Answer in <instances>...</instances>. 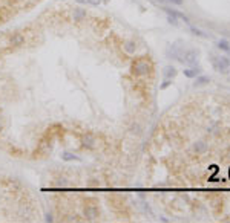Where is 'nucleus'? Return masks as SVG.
Returning <instances> with one entry per match:
<instances>
[{"mask_svg": "<svg viewBox=\"0 0 230 223\" xmlns=\"http://www.w3.org/2000/svg\"><path fill=\"white\" fill-rule=\"evenodd\" d=\"M150 70H152V66L149 64L146 60H137V61H133V64H132V72L135 75H147Z\"/></svg>", "mask_w": 230, "mask_h": 223, "instance_id": "1", "label": "nucleus"}, {"mask_svg": "<svg viewBox=\"0 0 230 223\" xmlns=\"http://www.w3.org/2000/svg\"><path fill=\"white\" fill-rule=\"evenodd\" d=\"M212 64L216 72L226 73V70L230 67V60L227 57H212Z\"/></svg>", "mask_w": 230, "mask_h": 223, "instance_id": "2", "label": "nucleus"}, {"mask_svg": "<svg viewBox=\"0 0 230 223\" xmlns=\"http://www.w3.org/2000/svg\"><path fill=\"white\" fill-rule=\"evenodd\" d=\"M198 51L195 49H189L186 52H182V58H181V63H186L189 66H197L198 64Z\"/></svg>", "mask_w": 230, "mask_h": 223, "instance_id": "3", "label": "nucleus"}, {"mask_svg": "<svg viewBox=\"0 0 230 223\" xmlns=\"http://www.w3.org/2000/svg\"><path fill=\"white\" fill-rule=\"evenodd\" d=\"M182 52H184V51L180 49V48H177V44H173V46H170V48H169L167 55H169V57H172V58H175V60H178V61H181Z\"/></svg>", "mask_w": 230, "mask_h": 223, "instance_id": "4", "label": "nucleus"}, {"mask_svg": "<svg viewBox=\"0 0 230 223\" xmlns=\"http://www.w3.org/2000/svg\"><path fill=\"white\" fill-rule=\"evenodd\" d=\"M164 11L167 12V15H170V17H175V18H181V20H184V23L190 25V20H189V17H187V15L181 14V12L175 11V9H170V8H164Z\"/></svg>", "mask_w": 230, "mask_h": 223, "instance_id": "5", "label": "nucleus"}, {"mask_svg": "<svg viewBox=\"0 0 230 223\" xmlns=\"http://www.w3.org/2000/svg\"><path fill=\"white\" fill-rule=\"evenodd\" d=\"M84 215H86L87 220H95L98 217V208L97 206H86Z\"/></svg>", "mask_w": 230, "mask_h": 223, "instance_id": "6", "label": "nucleus"}, {"mask_svg": "<svg viewBox=\"0 0 230 223\" xmlns=\"http://www.w3.org/2000/svg\"><path fill=\"white\" fill-rule=\"evenodd\" d=\"M184 75L187 78H197L198 75H201V69L197 66H192V67H189V69H184Z\"/></svg>", "mask_w": 230, "mask_h": 223, "instance_id": "7", "label": "nucleus"}, {"mask_svg": "<svg viewBox=\"0 0 230 223\" xmlns=\"http://www.w3.org/2000/svg\"><path fill=\"white\" fill-rule=\"evenodd\" d=\"M9 43L12 46H22L25 43V37L22 35V34H12V35L9 37Z\"/></svg>", "mask_w": 230, "mask_h": 223, "instance_id": "8", "label": "nucleus"}, {"mask_svg": "<svg viewBox=\"0 0 230 223\" xmlns=\"http://www.w3.org/2000/svg\"><path fill=\"white\" fill-rule=\"evenodd\" d=\"M175 75H177V69L173 66H166L164 70H163V77L164 79H172Z\"/></svg>", "mask_w": 230, "mask_h": 223, "instance_id": "9", "label": "nucleus"}, {"mask_svg": "<svg viewBox=\"0 0 230 223\" xmlns=\"http://www.w3.org/2000/svg\"><path fill=\"white\" fill-rule=\"evenodd\" d=\"M210 83V77H206V75H198L197 79H195V87H201L204 84Z\"/></svg>", "mask_w": 230, "mask_h": 223, "instance_id": "10", "label": "nucleus"}, {"mask_svg": "<svg viewBox=\"0 0 230 223\" xmlns=\"http://www.w3.org/2000/svg\"><path fill=\"white\" fill-rule=\"evenodd\" d=\"M207 148L209 147H207V144L204 142V141H199V142H197V144L193 145V151L195 153H206Z\"/></svg>", "mask_w": 230, "mask_h": 223, "instance_id": "11", "label": "nucleus"}, {"mask_svg": "<svg viewBox=\"0 0 230 223\" xmlns=\"http://www.w3.org/2000/svg\"><path fill=\"white\" fill-rule=\"evenodd\" d=\"M83 144L87 148H92L94 145H95V138L91 136V134H86V136H83Z\"/></svg>", "mask_w": 230, "mask_h": 223, "instance_id": "12", "label": "nucleus"}, {"mask_svg": "<svg viewBox=\"0 0 230 223\" xmlns=\"http://www.w3.org/2000/svg\"><path fill=\"white\" fill-rule=\"evenodd\" d=\"M124 51L127 53H135V51H137V44H135V42H132V40L126 42L124 43Z\"/></svg>", "mask_w": 230, "mask_h": 223, "instance_id": "13", "label": "nucleus"}, {"mask_svg": "<svg viewBox=\"0 0 230 223\" xmlns=\"http://www.w3.org/2000/svg\"><path fill=\"white\" fill-rule=\"evenodd\" d=\"M86 17V11L84 9H74V20L75 22H80Z\"/></svg>", "mask_w": 230, "mask_h": 223, "instance_id": "14", "label": "nucleus"}, {"mask_svg": "<svg viewBox=\"0 0 230 223\" xmlns=\"http://www.w3.org/2000/svg\"><path fill=\"white\" fill-rule=\"evenodd\" d=\"M218 49H221V51H226V52H229L230 51V43L227 42V40H219L218 42Z\"/></svg>", "mask_w": 230, "mask_h": 223, "instance_id": "15", "label": "nucleus"}, {"mask_svg": "<svg viewBox=\"0 0 230 223\" xmlns=\"http://www.w3.org/2000/svg\"><path fill=\"white\" fill-rule=\"evenodd\" d=\"M190 31H192V32L195 34V35H199V37H204V38H206V37H209V35H207V34H206V32H202L201 29H198V28H195V26H190Z\"/></svg>", "mask_w": 230, "mask_h": 223, "instance_id": "16", "label": "nucleus"}, {"mask_svg": "<svg viewBox=\"0 0 230 223\" xmlns=\"http://www.w3.org/2000/svg\"><path fill=\"white\" fill-rule=\"evenodd\" d=\"M63 159H66V160H72V159H77V156H74V154H69V153H65V154H63Z\"/></svg>", "mask_w": 230, "mask_h": 223, "instance_id": "17", "label": "nucleus"}, {"mask_svg": "<svg viewBox=\"0 0 230 223\" xmlns=\"http://www.w3.org/2000/svg\"><path fill=\"white\" fill-rule=\"evenodd\" d=\"M169 84H170V79H166V81H164V83H163V84H161V89H166V87H167Z\"/></svg>", "mask_w": 230, "mask_h": 223, "instance_id": "18", "label": "nucleus"}, {"mask_svg": "<svg viewBox=\"0 0 230 223\" xmlns=\"http://www.w3.org/2000/svg\"><path fill=\"white\" fill-rule=\"evenodd\" d=\"M169 2H172L175 5H182V0H169Z\"/></svg>", "mask_w": 230, "mask_h": 223, "instance_id": "19", "label": "nucleus"}, {"mask_svg": "<svg viewBox=\"0 0 230 223\" xmlns=\"http://www.w3.org/2000/svg\"><path fill=\"white\" fill-rule=\"evenodd\" d=\"M0 130H2V122H0Z\"/></svg>", "mask_w": 230, "mask_h": 223, "instance_id": "20", "label": "nucleus"}, {"mask_svg": "<svg viewBox=\"0 0 230 223\" xmlns=\"http://www.w3.org/2000/svg\"><path fill=\"white\" fill-rule=\"evenodd\" d=\"M229 53H230V51H229Z\"/></svg>", "mask_w": 230, "mask_h": 223, "instance_id": "21", "label": "nucleus"}]
</instances>
